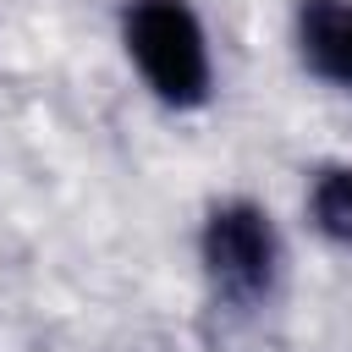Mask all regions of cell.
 <instances>
[{
	"label": "cell",
	"mask_w": 352,
	"mask_h": 352,
	"mask_svg": "<svg viewBox=\"0 0 352 352\" xmlns=\"http://www.w3.org/2000/svg\"><path fill=\"white\" fill-rule=\"evenodd\" d=\"M308 214H314V226H319L330 242H346V248H352V165L319 170V182H314V192H308Z\"/></svg>",
	"instance_id": "cell-4"
},
{
	"label": "cell",
	"mask_w": 352,
	"mask_h": 352,
	"mask_svg": "<svg viewBox=\"0 0 352 352\" xmlns=\"http://www.w3.org/2000/svg\"><path fill=\"white\" fill-rule=\"evenodd\" d=\"M204 270L214 280V292L226 302H264L275 292V275H280V236L270 226V214L248 198H231V204H214L209 220H204Z\"/></svg>",
	"instance_id": "cell-2"
},
{
	"label": "cell",
	"mask_w": 352,
	"mask_h": 352,
	"mask_svg": "<svg viewBox=\"0 0 352 352\" xmlns=\"http://www.w3.org/2000/svg\"><path fill=\"white\" fill-rule=\"evenodd\" d=\"M121 44L160 104L198 110L209 99L214 88L209 33L187 0H132L121 16Z\"/></svg>",
	"instance_id": "cell-1"
},
{
	"label": "cell",
	"mask_w": 352,
	"mask_h": 352,
	"mask_svg": "<svg viewBox=\"0 0 352 352\" xmlns=\"http://www.w3.org/2000/svg\"><path fill=\"white\" fill-rule=\"evenodd\" d=\"M297 50L314 77L352 94V0H302L297 6Z\"/></svg>",
	"instance_id": "cell-3"
}]
</instances>
